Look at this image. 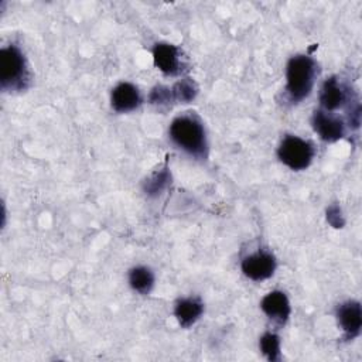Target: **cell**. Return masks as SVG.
<instances>
[{
  "label": "cell",
  "mask_w": 362,
  "mask_h": 362,
  "mask_svg": "<svg viewBox=\"0 0 362 362\" xmlns=\"http://www.w3.org/2000/svg\"><path fill=\"white\" fill-rule=\"evenodd\" d=\"M171 141L194 158H205L208 151L204 124L194 115L177 116L168 129Z\"/></svg>",
  "instance_id": "obj_1"
},
{
  "label": "cell",
  "mask_w": 362,
  "mask_h": 362,
  "mask_svg": "<svg viewBox=\"0 0 362 362\" xmlns=\"http://www.w3.org/2000/svg\"><path fill=\"white\" fill-rule=\"evenodd\" d=\"M154 65L165 75H181L187 68L182 58V52L177 45L168 42H157L153 48Z\"/></svg>",
  "instance_id": "obj_5"
},
{
  "label": "cell",
  "mask_w": 362,
  "mask_h": 362,
  "mask_svg": "<svg viewBox=\"0 0 362 362\" xmlns=\"http://www.w3.org/2000/svg\"><path fill=\"white\" fill-rule=\"evenodd\" d=\"M259 346L262 354L267 358V361L274 362L280 361V338L273 332H266L262 335L259 341Z\"/></svg>",
  "instance_id": "obj_16"
},
{
  "label": "cell",
  "mask_w": 362,
  "mask_h": 362,
  "mask_svg": "<svg viewBox=\"0 0 362 362\" xmlns=\"http://www.w3.org/2000/svg\"><path fill=\"white\" fill-rule=\"evenodd\" d=\"M204 313V304L197 297H187L177 301L174 315L182 328L194 325Z\"/></svg>",
  "instance_id": "obj_12"
},
{
  "label": "cell",
  "mask_w": 362,
  "mask_h": 362,
  "mask_svg": "<svg viewBox=\"0 0 362 362\" xmlns=\"http://www.w3.org/2000/svg\"><path fill=\"white\" fill-rule=\"evenodd\" d=\"M348 100L346 88L335 78H328L320 92V103L325 112L337 110L338 107L344 106Z\"/></svg>",
  "instance_id": "obj_11"
},
{
  "label": "cell",
  "mask_w": 362,
  "mask_h": 362,
  "mask_svg": "<svg viewBox=\"0 0 362 362\" xmlns=\"http://www.w3.org/2000/svg\"><path fill=\"white\" fill-rule=\"evenodd\" d=\"M129 284L134 291L140 294H148L154 286V274L146 266L133 267L129 272Z\"/></svg>",
  "instance_id": "obj_13"
},
{
  "label": "cell",
  "mask_w": 362,
  "mask_h": 362,
  "mask_svg": "<svg viewBox=\"0 0 362 362\" xmlns=\"http://www.w3.org/2000/svg\"><path fill=\"white\" fill-rule=\"evenodd\" d=\"M171 100H174L173 98V92L170 88L167 86H156L151 93H150V102L153 105H158V106H164V105H170Z\"/></svg>",
  "instance_id": "obj_17"
},
{
  "label": "cell",
  "mask_w": 362,
  "mask_h": 362,
  "mask_svg": "<svg viewBox=\"0 0 362 362\" xmlns=\"http://www.w3.org/2000/svg\"><path fill=\"white\" fill-rule=\"evenodd\" d=\"M260 308L270 320H273L279 325H284L291 313L287 296L279 290L267 293L260 301Z\"/></svg>",
  "instance_id": "obj_9"
},
{
  "label": "cell",
  "mask_w": 362,
  "mask_h": 362,
  "mask_svg": "<svg viewBox=\"0 0 362 362\" xmlns=\"http://www.w3.org/2000/svg\"><path fill=\"white\" fill-rule=\"evenodd\" d=\"M141 96L139 89L130 82H120L116 85L110 95V105L119 113H127L139 107Z\"/></svg>",
  "instance_id": "obj_10"
},
{
  "label": "cell",
  "mask_w": 362,
  "mask_h": 362,
  "mask_svg": "<svg viewBox=\"0 0 362 362\" xmlns=\"http://www.w3.org/2000/svg\"><path fill=\"white\" fill-rule=\"evenodd\" d=\"M30 81L28 66L21 49L10 44L0 51V86L4 90H23Z\"/></svg>",
  "instance_id": "obj_3"
},
{
  "label": "cell",
  "mask_w": 362,
  "mask_h": 362,
  "mask_svg": "<svg viewBox=\"0 0 362 362\" xmlns=\"http://www.w3.org/2000/svg\"><path fill=\"white\" fill-rule=\"evenodd\" d=\"M171 182V174L167 168L153 173L146 181H144V192L150 197L158 195L168 184Z\"/></svg>",
  "instance_id": "obj_14"
},
{
  "label": "cell",
  "mask_w": 362,
  "mask_h": 362,
  "mask_svg": "<svg viewBox=\"0 0 362 362\" xmlns=\"http://www.w3.org/2000/svg\"><path fill=\"white\" fill-rule=\"evenodd\" d=\"M327 221L334 226V228H342L344 225V219L341 216V211L337 205L328 208L327 211Z\"/></svg>",
  "instance_id": "obj_18"
},
{
  "label": "cell",
  "mask_w": 362,
  "mask_h": 362,
  "mask_svg": "<svg viewBox=\"0 0 362 362\" xmlns=\"http://www.w3.org/2000/svg\"><path fill=\"white\" fill-rule=\"evenodd\" d=\"M240 267L243 274L250 280H266L272 277L276 270V257L270 252L259 250L243 257Z\"/></svg>",
  "instance_id": "obj_6"
},
{
  "label": "cell",
  "mask_w": 362,
  "mask_h": 362,
  "mask_svg": "<svg viewBox=\"0 0 362 362\" xmlns=\"http://www.w3.org/2000/svg\"><path fill=\"white\" fill-rule=\"evenodd\" d=\"M317 64L308 55H294L287 62L286 90L291 102L298 103L305 99L314 86Z\"/></svg>",
  "instance_id": "obj_2"
},
{
  "label": "cell",
  "mask_w": 362,
  "mask_h": 362,
  "mask_svg": "<svg viewBox=\"0 0 362 362\" xmlns=\"http://www.w3.org/2000/svg\"><path fill=\"white\" fill-rule=\"evenodd\" d=\"M314 153V146L308 140L293 134H287L277 148L279 160L294 171L305 170L311 164Z\"/></svg>",
  "instance_id": "obj_4"
},
{
  "label": "cell",
  "mask_w": 362,
  "mask_h": 362,
  "mask_svg": "<svg viewBox=\"0 0 362 362\" xmlns=\"http://www.w3.org/2000/svg\"><path fill=\"white\" fill-rule=\"evenodd\" d=\"M313 127L315 133L320 136L321 140L334 143L344 137L345 134V124L342 119L325 112V110H315L311 119Z\"/></svg>",
  "instance_id": "obj_7"
},
{
  "label": "cell",
  "mask_w": 362,
  "mask_h": 362,
  "mask_svg": "<svg viewBox=\"0 0 362 362\" xmlns=\"http://www.w3.org/2000/svg\"><path fill=\"white\" fill-rule=\"evenodd\" d=\"M337 320L346 339H354L359 335L362 327V308L358 301L349 300L338 305Z\"/></svg>",
  "instance_id": "obj_8"
},
{
  "label": "cell",
  "mask_w": 362,
  "mask_h": 362,
  "mask_svg": "<svg viewBox=\"0 0 362 362\" xmlns=\"http://www.w3.org/2000/svg\"><path fill=\"white\" fill-rule=\"evenodd\" d=\"M171 92H173L174 100L181 102V103H188V102L194 100V98L197 96V93H198V86H197V83H195L192 79L184 78V79L178 81V82L171 88Z\"/></svg>",
  "instance_id": "obj_15"
}]
</instances>
